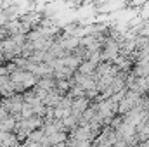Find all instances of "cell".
I'll list each match as a JSON object with an SVG mask.
<instances>
[{
  "instance_id": "cell-1",
  "label": "cell",
  "mask_w": 149,
  "mask_h": 147,
  "mask_svg": "<svg viewBox=\"0 0 149 147\" xmlns=\"http://www.w3.org/2000/svg\"><path fill=\"white\" fill-rule=\"evenodd\" d=\"M95 66H97V64H95V62H92V61L80 64V74H83V76L92 74V73H94V68H95Z\"/></svg>"
},
{
  "instance_id": "cell-2",
  "label": "cell",
  "mask_w": 149,
  "mask_h": 147,
  "mask_svg": "<svg viewBox=\"0 0 149 147\" xmlns=\"http://www.w3.org/2000/svg\"><path fill=\"white\" fill-rule=\"evenodd\" d=\"M47 139H49V144H50V147H52V146L61 144V142L66 139V135H64V133H61V132H57V133H54V135H50V137H47Z\"/></svg>"
},
{
  "instance_id": "cell-3",
  "label": "cell",
  "mask_w": 149,
  "mask_h": 147,
  "mask_svg": "<svg viewBox=\"0 0 149 147\" xmlns=\"http://www.w3.org/2000/svg\"><path fill=\"white\" fill-rule=\"evenodd\" d=\"M76 123H78V119H76L74 116H71V114H70L68 118H64V119H63V125H64V126H68V128H76Z\"/></svg>"
},
{
  "instance_id": "cell-4",
  "label": "cell",
  "mask_w": 149,
  "mask_h": 147,
  "mask_svg": "<svg viewBox=\"0 0 149 147\" xmlns=\"http://www.w3.org/2000/svg\"><path fill=\"white\" fill-rule=\"evenodd\" d=\"M57 88H59V90H70V83H68L66 80H59V81H57Z\"/></svg>"
},
{
  "instance_id": "cell-5",
  "label": "cell",
  "mask_w": 149,
  "mask_h": 147,
  "mask_svg": "<svg viewBox=\"0 0 149 147\" xmlns=\"http://www.w3.org/2000/svg\"><path fill=\"white\" fill-rule=\"evenodd\" d=\"M5 23H7V14L0 12V24H5Z\"/></svg>"
},
{
  "instance_id": "cell-6",
  "label": "cell",
  "mask_w": 149,
  "mask_h": 147,
  "mask_svg": "<svg viewBox=\"0 0 149 147\" xmlns=\"http://www.w3.org/2000/svg\"><path fill=\"white\" fill-rule=\"evenodd\" d=\"M127 147H139V146H127Z\"/></svg>"
}]
</instances>
